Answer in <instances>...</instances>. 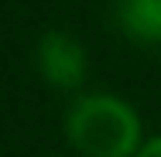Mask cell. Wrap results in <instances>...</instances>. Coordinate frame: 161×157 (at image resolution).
<instances>
[{"label":"cell","mask_w":161,"mask_h":157,"mask_svg":"<svg viewBox=\"0 0 161 157\" xmlns=\"http://www.w3.org/2000/svg\"><path fill=\"white\" fill-rule=\"evenodd\" d=\"M65 137L82 157H134L144 144L134 106L106 92H86L69 106Z\"/></svg>","instance_id":"obj_1"},{"label":"cell","mask_w":161,"mask_h":157,"mask_svg":"<svg viewBox=\"0 0 161 157\" xmlns=\"http://www.w3.org/2000/svg\"><path fill=\"white\" fill-rule=\"evenodd\" d=\"M38 72L55 89H79L86 82V51L65 31H48L38 41Z\"/></svg>","instance_id":"obj_2"},{"label":"cell","mask_w":161,"mask_h":157,"mask_svg":"<svg viewBox=\"0 0 161 157\" xmlns=\"http://www.w3.org/2000/svg\"><path fill=\"white\" fill-rule=\"evenodd\" d=\"M117 21L137 44H161V0H117Z\"/></svg>","instance_id":"obj_3"},{"label":"cell","mask_w":161,"mask_h":157,"mask_svg":"<svg viewBox=\"0 0 161 157\" xmlns=\"http://www.w3.org/2000/svg\"><path fill=\"white\" fill-rule=\"evenodd\" d=\"M134 157H161V137H151V140H144L141 144V150Z\"/></svg>","instance_id":"obj_4"}]
</instances>
